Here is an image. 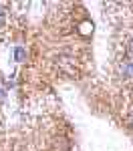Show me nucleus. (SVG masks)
<instances>
[{"instance_id":"nucleus-1","label":"nucleus","mask_w":133,"mask_h":151,"mask_svg":"<svg viewBox=\"0 0 133 151\" xmlns=\"http://www.w3.org/2000/svg\"><path fill=\"white\" fill-rule=\"evenodd\" d=\"M4 26H6V10H4V6L0 4V32L4 30Z\"/></svg>"}]
</instances>
